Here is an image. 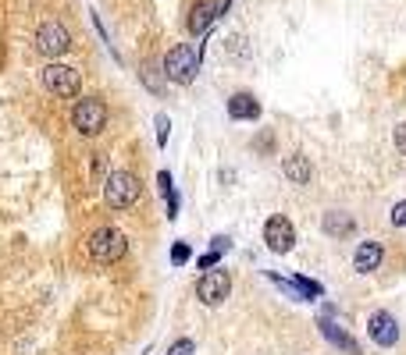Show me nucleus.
<instances>
[{"instance_id":"nucleus-15","label":"nucleus","mask_w":406,"mask_h":355,"mask_svg":"<svg viewBox=\"0 0 406 355\" xmlns=\"http://www.w3.org/2000/svg\"><path fill=\"white\" fill-rule=\"evenodd\" d=\"M353 217L349 213H328L324 217V231L331 235V238H346V235H353Z\"/></svg>"},{"instance_id":"nucleus-20","label":"nucleus","mask_w":406,"mask_h":355,"mask_svg":"<svg viewBox=\"0 0 406 355\" xmlns=\"http://www.w3.org/2000/svg\"><path fill=\"white\" fill-rule=\"evenodd\" d=\"M395 150H399V153L406 157V121H402V125L395 128Z\"/></svg>"},{"instance_id":"nucleus-14","label":"nucleus","mask_w":406,"mask_h":355,"mask_svg":"<svg viewBox=\"0 0 406 355\" xmlns=\"http://www.w3.org/2000/svg\"><path fill=\"white\" fill-rule=\"evenodd\" d=\"M321 334H324L335 348H342L346 355H360V344H356V341H353L342 327H335V323H328V320H324V323H321Z\"/></svg>"},{"instance_id":"nucleus-5","label":"nucleus","mask_w":406,"mask_h":355,"mask_svg":"<svg viewBox=\"0 0 406 355\" xmlns=\"http://www.w3.org/2000/svg\"><path fill=\"white\" fill-rule=\"evenodd\" d=\"M229 291H232V277H229V270H218V266H211L196 281V298L203 305H221L229 298Z\"/></svg>"},{"instance_id":"nucleus-1","label":"nucleus","mask_w":406,"mask_h":355,"mask_svg":"<svg viewBox=\"0 0 406 355\" xmlns=\"http://www.w3.org/2000/svg\"><path fill=\"white\" fill-rule=\"evenodd\" d=\"M72 125L79 128V135H100L107 125V107L100 96H82L72 111Z\"/></svg>"},{"instance_id":"nucleus-13","label":"nucleus","mask_w":406,"mask_h":355,"mask_svg":"<svg viewBox=\"0 0 406 355\" xmlns=\"http://www.w3.org/2000/svg\"><path fill=\"white\" fill-rule=\"evenodd\" d=\"M282 171H285V181L289 185H307L310 181V160L303 153H289L285 164H282Z\"/></svg>"},{"instance_id":"nucleus-7","label":"nucleus","mask_w":406,"mask_h":355,"mask_svg":"<svg viewBox=\"0 0 406 355\" xmlns=\"http://www.w3.org/2000/svg\"><path fill=\"white\" fill-rule=\"evenodd\" d=\"M264 242H268L271 252H292V245H296V227H292V220L282 217V213L268 217V220H264Z\"/></svg>"},{"instance_id":"nucleus-8","label":"nucleus","mask_w":406,"mask_h":355,"mask_svg":"<svg viewBox=\"0 0 406 355\" xmlns=\"http://www.w3.org/2000/svg\"><path fill=\"white\" fill-rule=\"evenodd\" d=\"M68 47H72V36H68V29H65L61 22H43V26H40V33H36V50H40L43 57H61Z\"/></svg>"},{"instance_id":"nucleus-11","label":"nucleus","mask_w":406,"mask_h":355,"mask_svg":"<svg viewBox=\"0 0 406 355\" xmlns=\"http://www.w3.org/2000/svg\"><path fill=\"white\" fill-rule=\"evenodd\" d=\"M218 4L214 0H199V4L192 8V15H189V33L192 36H207V29L214 26V18H218Z\"/></svg>"},{"instance_id":"nucleus-21","label":"nucleus","mask_w":406,"mask_h":355,"mask_svg":"<svg viewBox=\"0 0 406 355\" xmlns=\"http://www.w3.org/2000/svg\"><path fill=\"white\" fill-rule=\"evenodd\" d=\"M157 139H160V142L168 139V118H157Z\"/></svg>"},{"instance_id":"nucleus-18","label":"nucleus","mask_w":406,"mask_h":355,"mask_svg":"<svg viewBox=\"0 0 406 355\" xmlns=\"http://www.w3.org/2000/svg\"><path fill=\"white\" fill-rule=\"evenodd\" d=\"M392 224H395V227H406V199L392 206Z\"/></svg>"},{"instance_id":"nucleus-10","label":"nucleus","mask_w":406,"mask_h":355,"mask_svg":"<svg viewBox=\"0 0 406 355\" xmlns=\"http://www.w3.org/2000/svg\"><path fill=\"white\" fill-rule=\"evenodd\" d=\"M385 259V245L381 242H360L353 252V270L356 274H374Z\"/></svg>"},{"instance_id":"nucleus-4","label":"nucleus","mask_w":406,"mask_h":355,"mask_svg":"<svg viewBox=\"0 0 406 355\" xmlns=\"http://www.w3.org/2000/svg\"><path fill=\"white\" fill-rule=\"evenodd\" d=\"M104 196H107V206L114 210H128L136 199H139V178L128 174V171H114L104 185Z\"/></svg>"},{"instance_id":"nucleus-12","label":"nucleus","mask_w":406,"mask_h":355,"mask_svg":"<svg viewBox=\"0 0 406 355\" xmlns=\"http://www.w3.org/2000/svg\"><path fill=\"white\" fill-rule=\"evenodd\" d=\"M229 114H232L236 121H257V118H260V103H257L250 93H236V96L229 100Z\"/></svg>"},{"instance_id":"nucleus-2","label":"nucleus","mask_w":406,"mask_h":355,"mask_svg":"<svg viewBox=\"0 0 406 355\" xmlns=\"http://www.w3.org/2000/svg\"><path fill=\"white\" fill-rule=\"evenodd\" d=\"M89 252H93V259H100V263H118V259L128 252V238H125L118 227H97V231L89 235Z\"/></svg>"},{"instance_id":"nucleus-3","label":"nucleus","mask_w":406,"mask_h":355,"mask_svg":"<svg viewBox=\"0 0 406 355\" xmlns=\"http://www.w3.org/2000/svg\"><path fill=\"white\" fill-rule=\"evenodd\" d=\"M196 68H199V54H196L192 47H185V43H178V47L168 50V57H164V75H168L171 82H178V86L192 82V79H196Z\"/></svg>"},{"instance_id":"nucleus-6","label":"nucleus","mask_w":406,"mask_h":355,"mask_svg":"<svg viewBox=\"0 0 406 355\" xmlns=\"http://www.w3.org/2000/svg\"><path fill=\"white\" fill-rule=\"evenodd\" d=\"M43 89L47 93H54V96H75L79 93V86H82V79H79V72L75 68H68V64H47L43 68Z\"/></svg>"},{"instance_id":"nucleus-9","label":"nucleus","mask_w":406,"mask_h":355,"mask_svg":"<svg viewBox=\"0 0 406 355\" xmlns=\"http://www.w3.org/2000/svg\"><path fill=\"white\" fill-rule=\"evenodd\" d=\"M367 330H371L374 344H381V348H392V344L399 341V323H395V316H392V312H385V309L371 312Z\"/></svg>"},{"instance_id":"nucleus-17","label":"nucleus","mask_w":406,"mask_h":355,"mask_svg":"<svg viewBox=\"0 0 406 355\" xmlns=\"http://www.w3.org/2000/svg\"><path fill=\"white\" fill-rule=\"evenodd\" d=\"M192 348H196V344H192L189 337H182V341H175V344L168 348V355H192Z\"/></svg>"},{"instance_id":"nucleus-16","label":"nucleus","mask_w":406,"mask_h":355,"mask_svg":"<svg viewBox=\"0 0 406 355\" xmlns=\"http://www.w3.org/2000/svg\"><path fill=\"white\" fill-rule=\"evenodd\" d=\"M189 256H192V249H189L185 242H175V249H171V263L182 266V263H189Z\"/></svg>"},{"instance_id":"nucleus-19","label":"nucleus","mask_w":406,"mask_h":355,"mask_svg":"<svg viewBox=\"0 0 406 355\" xmlns=\"http://www.w3.org/2000/svg\"><path fill=\"white\" fill-rule=\"evenodd\" d=\"M218 256H221V249H211L207 256L199 259V270H211V266H218Z\"/></svg>"}]
</instances>
